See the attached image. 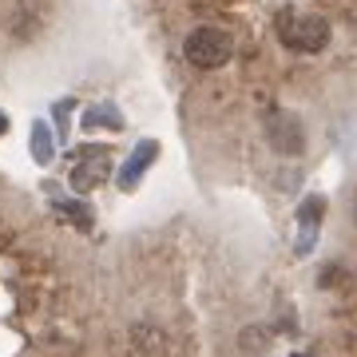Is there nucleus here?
I'll return each instance as SVG.
<instances>
[{"mask_svg":"<svg viewBox=\"0 0 357 357\" xmlns=\"http://www.w3.org/2000/svg\"><path fill=\"white\" fill-rule=\"evenodd\" d=\"M155 159H159V143H155V139H143L139 147H135V151L128 155V163L119 167V187H123V191H131V187L139 183L143 171H147V167H151Z\"/></svg>","mask_w":357,"mask_h":357,"instance_id":"nucleus-6","label":"nucleus"},{"mask_svg":"<svg viewBox=\"0 0 357 357\" xmlns=\"http://www.w3.org/2000/svg\"><path fill=\"white\" fill-rule=\"evenodd\" d=\"M32 159H36L40 167H48L52 159H56V143H52V131H48L44 119L32 123Z\"/></svg>","mask_w":357,"mask_h":357,"instance_id":"nucleus-8","label":"nucleus"},{"mask_svg":"<svg viewBox=\"0 0 357 357\" xmlns=\"http://www.w3.org/2000/svg\"><path fill=\"white\" fill-rule=\"evenodd\" d=\"M183 56H187L195 68L215 72V68L230 64V56H234V40H230V32H222V28L203 24V28H195L191 36L183 40Z\"/></svg>","mask_w":357,"mask_h":357,"instance_id":"nucleus-1","label":"nucleus"},{"mask_svg":"<svg viewBox=\"0 0 357 357\" xmlns=\"http://www.w3.org/2000/svg\"><path fill=\"white\" fill-rule=\"evenodd\" d=\"M262 135H266L270 151L282 155V159H298L306 151V123L294 112H270L266 123H262Z\"/></svg>","mask_w":357,"mask_h":357,"instance_id":"nucleus-3","label":"nucleus"},{"mask_svg":"<svg viewBox=\"0 0 357 357\" xmlns=\"http://www.w3.org/2000/svg\"><path fill=\"white\" fill-rule=\"evenodd\" d=\"M321 218H326V199H321V195L302 199V206H298V243H294V250H298L302 258L314 255V246H318Z\"/></svg>","mask_w":357,"mask_h":357,"instance_id":"nucleus-5","label":"nucleus"},{"mask_svg":"<svg viewBox=\"0 0 357 357\" xmlns=\"http://www.w3.org/2000/svg\"><path fill=\"white\" fill-rule=\"evenodd\" d=\"M79 128L84 131H123L128 123H123V115L115 112L112 103H96V107H88L84 112V119H79Z\"/></svg>","mask_w":357,"mask_h":357,"instance_id":"nucleus-7","label":"nucleus"},{"mask_svg":"<svg viewBox=\"0 0 357 357\" xmlns=\"http://www.w3.org/2000/svg\"><path fill=\"white\" fill-rule=\"evenodd\" d=\"M278 40L290 52L314 56V52H321L326 44H330V24H326L321 16H314V13H286L278 20Z\"/></svg>","mask_w":357,"mask_h":357,"instance_id":"nucleus-2","label":"nucleus"},{"mask_svg":"<svg viewBox=\"0 0 357 357\" xmlns=\"http://www.w3.org/2000/svg\"><path fill=\"white\" fill-rule=\"evenodd\" d=\"M4 128H8V123H4V115H0V135H4Z\"/></svg>","mask_w":357,"mask_h":357,"instance_id":"nucleus-10","label":"nucleus"},{"mask_svg":"<svg viewBox=\"0 0 357 357\" xmlns=\"http://www.w3.org/2000/svg\"><path fill=\"white\" fill-rule=\"evenodd\" d=\"M52 112H56V128H60V135H68V112H72V103L60 100L56 107H52Z\"/></svg>","mask_w":357,"mask_h":357,"instance_id":"nucleus-9","label":"nucleus"},{"mask_svg":"<svg viewBox=\"0 0 357 357\" xmlns=\"http://www.w3.org/2000/svg\"><path fill=\"white\" fill-rule=\"evenodd\" d=\"M112 175V151L107 147H84L79 151V159L72 163V175H68V183H72V191H96L103 178Z\"/></svg>","mask_w":357,"mask_h":357,"instance_id":"nucleus-4","label":"nucleus"}]
</instances>
